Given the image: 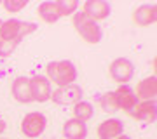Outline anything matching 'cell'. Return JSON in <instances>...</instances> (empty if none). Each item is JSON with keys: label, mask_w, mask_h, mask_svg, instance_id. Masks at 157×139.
Masks as SVG:
<instances>
[{"label": "cell", "mask_w": 157, "mask_h": 139, "mask_svg": "<svg viewBox=\"0 0 157 139\" xmlns=\"http://www.w3.org/2000/svg\"><path fill=\"white\" fill-rule=\"evenodd\" d=\"M128 113L133 118H136V120L154 123L157 117V104L155 101H141V103H136V106L131 111H128Z\"/></svg>", "instance_id": "52a82bcc"}, {"label": "cell", "mask_w": 157, "mask_h": 139, "mask_svg": "<svg viewBox=\"0 0 157 139\" xmlns=\"http://www.w3.org/2000/svg\"><path fill=\"white\" fill-rule=\"evenodd\" d=\"M100 106H101V110L107 111V113H115V111L119 110L115 92H113V90H110V92H105V94L100 97Z\"/></svg>", "instance_id": "ac0fdd59"}, {"label": "cell", "mask_w": 157, "mask_h": 139, "mask_svg": "<svg viewBox=\"0 0 157 139\" xmlns=\"http://www.w3.org/2000/svg\"><path fill=\"white\" fill-rule=\"evenodd\" d=\"M82 87L77 85V83H70V85H65V87H58L56 90L51 92V99L58 103V104H75L77 101H80L82 97Z\"/></svg>", "instance_id": "8992f818"}, {"label": "cell", "mask_w": 157, "mask_h": 139, "mask_svg": "<svg viewBox=\"0 0 157 139\" xmlns=\"http://www.w3.org/2000/svg\"><path fill=\"white\" fill-rule=\"evenodd\" d=\"M17 45H19V42H6V40H0V57H9L16 50Z\"/></svg>", "instance_id": "44dd1931"}, {"label": "cell", "mask_w": 157, "mask_h": 139, "mask_svg": "<svg viewBox=\"0 0 157 139\" xmlns=\"http://www.w3.org/2000/svg\"><path fill=\"white\" fill-rule=\"evenodd\" d=\"M39 16L42 17V21L49 23H56L59 19V12H58V7H56V2H42L39 5Z\"/></svg>", "instance_id": "2e32d148"}, {"label": "cell", "mask_w": 157, "mask_h": 139, "mask_svg": "<svg viewBox=\"0 0 157 139\" xmlns=\"http://www.w3.org/2000/svg\"><path fill=\"white\" fill-rule=\"evenodd\" d=\"M30 85H32V99L37 103H45L47 99H51V82L45 77H37L30 78Z\"/></svg>", "instance_id": "ba28073f"}, {"label": "cell", "mask_w": 157, "mask_h": 139, "mask_svg": "<svg viewBox=\"0 0 157 139\" xmlns=\"http://www.w3.org/2000/svg\"><path fill=\"white\" fill-rule=\"evenodd\" d=\"M82 11L94 21H101V19H107L110 16V4L105 0H87L84 4Z\"/></svg>", "instance_id": "9c48e42d"}, {"label": "cell", "mask_w": 157, "mask_h": 139, "mask_svg": "<svg viewBox=\"0 0 157 139\" xmlns=\"http://www.w3.org/2000/svg\"><path fill=\"white\" fill-rule=\"evenodd\" d=\"M47 77L58 87H65L77 80V68L72 61H52L47 64Z\"/></svg>", "instance_id": "3957f363"}, {"label": "cell", "mask_w": 157, "mask_h": 139, "mask_svg": "<svg viewBox=\"0 0 157 139\" xmlns=\"http://www.w3.org/2000/svg\"><path fill=\"white\" fill-rule=\"evenodd\" d=\"M73 26L87 44H100L103 38V31H101L100 24L94 19H91L84 11H78L73 14Z\"/></svg>", "instance_id": "6da1fadb"}, {"label": "cell", "mask_w": 157, "mask_h": 139, "mask_svg": "<svg viewBox=\"0 0 157 139\" xmlns=\"http://www.w3.org/2000/svg\"><path fill=\"white\" fill-rule=\"evenodd\" d=\"M45 127H47V118L42 113H39V111L25 115V118L21 122V132L26 137H39L40 134L45 130Z\"/></svg>", "instance_id": "277c9868"}, {"label": "cell", "mask_w": 157, "mask_h": 139, "mask_svg": "<svg viewBox=\"0 0 157 139\" xmlns=\"http://www.w3.org/2000/svg\"><path fill=\"white\" fill-rule=\"evenodd\" d=\"M28 5V0H4V7L7 12H19Z\"/></svg>", "instance_id": "ffe728a7"}, {"label": "cell", "mask_w": 157, "mask_h": 139, "mask_svg": "<svg viewBox=\"0 0 157 139\" xmlns=\"http://www.w3.org/2000/svg\"><path fill=\"white\" fill-rule=\"evenodd\" d=\"M35 23H26L19 21V19H7V21H0V40L6 42H21L26 35L33 33L37 30Z\"/></svg>", "instance_id": "7a4b0ae2"}, {"label": "cell", "mask_w": 157, "mask_h": 139, "mask_svg": "<svg viewBox=\"0 0 157 139\" xmlns=\"http://www.w3.org/2000/svg\"><path fill=\"white\" fill-rule=\"evenodd\" d=\"M4 130H6V122L0 120V132H4Z\"/></svg>", "instance_id": "7402d4cb"}, {"label": "cell", "mask_w": 157, "mask_h": 139, "mask_svg": "<svg viewBox=\"0 0 157 139\" xmlns=\"http://www.w3.org/2000/svg\"><path fill=\"white\" fill-rule=\"evenodd\" d=\"M63 134L67 139H86L87 137V125L77 118L67 120L63 125Z\"/></svg>", "instance_id": "9a60e30c"}, {"label": "cell", "mask_w": 157, "mask_h": 139, "mask_svg": "<svg viewBox=\"0 0 157 139\" xmlns=\"http://www.w3.org/2000/svg\"><path fill=\"white\" fill-rule=\"evenodd\" d=\"M110 77L117 83H121V85L131 82L133 77H135V66H133V63L129 61L128 57H117L110 64Z\"/></svg>", "instance_id": "5b68a950"}, {"label": "cell", "mask_w": 157, "mask_h": 139, "mask_svg": "<svg viewBox=\"0 0 157 139\" xmlns=\"http://www.w3.org/2000/svg\"><path fill=\"white\" fill-rule=\"evenodd\" d=\"M157 19V5L155 4H143L133 12V21L138 26H148L154 24Z\"/></svg>", "instance_id": "7c38bea8"}, {"label": "cell", "mask_w": 157, "mask_h": 139, "mask_svg": "<svg viewBox=\"0 0 157 139\" xmlns=\"http://www.w3.org/2000/svg\"><path fill=\"white\" fill-rule=\"evenodd\" d=\"M12 96L17 103H32V85L28 77H17L12 82Z\"/></svg>", "instance_id": "4fadbf2b"}, {"label": "cell", "mask_w": 157, "mask_h": 139, "mask_svg": "<svg viewBox=\"0 0 157 139\" xmlns=\"http://www.w3.org/2000/svg\"><path fill=\"white\" fill-rule=\"evenodd\" d=\"M115 92V97H117V106L119 110H124V111H131L133 108L136 106L138 103V97H136L135 90L129 87L128 83H124V85H119L117 90H113Z\"/></svg>", "instance_id": "30bf717a"}, {"label": "cell", "mask_w": 157, "mask_h": 139, "mask_svg": "<svg viewBox=\"0 0 157 139\" xmlns=\"http://www.w3.org/2000/svg\"><path fill=\"white\" fill-rule=\"evenodd\" d=\"M56 7H58L59 16H70V14H75L77 12L78 2L77 0H58Z\"/></svg>", "instance_id": "d6986e66"}, {"label": "cell", "mask_w": 157, "mask_h": 139, "mask_svg": "<svg viewBox=\"0 0 157 139\" xmlns=\"http://www.w3.org/2000/svg\"><path fill=\"white\" fill-rule=\"evenodd\" d=\"M136 97L143 101H155V94H157V78L155 75L152 77L143 78L138 85H136Z\"/></svg>", "instance_id": "5bb4252c"}, {"label": "cell", "mask_w": 157, "mask_h": 139, "mask_svg": "<svg viewBox=\"0 0 157 139\" xmlns=\"http://www.w3.org/2000/svg\"><path fill=\"white\" fill-rule=\"evenodd\" d=\"M115 139H131V137H129V136H126V134H121V136H119V137H115Z\"/></svg>", "instance_id": "603a6c76"}, {"label": "cell", "mask_w": 157, "mask_h": 139, "mask_svg": "<svg viewBox=\"0 0 157 139\" xmlns=\"http://www.w3.org/2000/svg\"><path fill=\"white\" fill-rule=\"evenodd\" d=\"M124 134V123L119 118H108L98 125V137L100 139H115Z\"/></svg>", "instance_id": "8fae6325"}, {"label": "cell", "mask_w": 157, "mask_h": 139, "mask_svg": "<svg viewBox=\"0 0 157 139\" xmlns=\"http://www.w3.org/2000/svg\"><path fill=\"white\" fill-rule=\"evenodd\" d=\"M73 115H75L77 120H80V122L86 123L87 120L93 118V115H94V108H93L91 103L80 99V101H77V103L73 104Z\"/></svg>", "instance_id": "e0dca14e"}]
</instances>
